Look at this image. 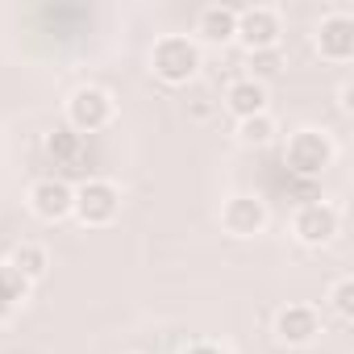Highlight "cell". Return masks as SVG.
Instances as JSON below:
<instances>
[{
  "label": "cell",
  "mask_w": 354,
  "mask_h": 354,
  "mask_svg": "<svg viewBox=\"0 0 354 354\" xmlns=\"http://www.w3.org/2000/svg\"><path fill=\"white\" fill-rule=\"evenodd\" d=\"M150 71L162 84H171V88L196 80V71H201V42L188 38V34H167V38H158L154 50H150Z\"/></svg>",
  "instance_id": "cell-1"
},
{
  "label": "cell",
  "mask_w": 354,
  "mask_h": 354,
  "mask_svg": "<svg viewBox=\"0 0 354 354\" xmlns=\"http://www.w3.org/2000/svg\"><path fill=\"white\" fill-rule=\"evenodd\" d=\"M283 162L300 180H317V175L333 162V142L321 129H296L283 146Z\"/></svg>",
  "instance_id": "cell-2"
},
{
  "label": "cell",
  "mask_w": 354,
  "mask_h": 354,
  "mask_svg": "<svg viewBox=\"0 0 354 354\" xmlns=\"http://www.w3.org/2000/svg\"><path fill=\"white\" fill-rule=\"evenodd\" d=\"M113 113H117V104L104 88H75L67 100V129L92 138V133L113 125Z\"/></svg>",
  "instance_id": "cell-3"
},
{
  "label": "cell",
  "mask_w": 354,
  "mask_h": 354,
  "mask_svg": "<svg viewBox=\"0 0 354 354\" xmlns=\"http://www.w3.org/2000/svg\"><path fill=\"white\" fill-rule=\"evenodd\" d=\"M279 34H283L279 9H271V5H246V9H238V30H234V38H238L250 55L279 46Z\"/></svg>",
  "instance_id": "cell-4"
},
{
  "label": "cell",
  "mask_w": 354,
  "mask_h": 354,
  "mask_svg": "<svg viewBox=\"0 0 354 354\" xmlns=\"http://www.w3.org/2000/svg\"><path fill=\"white\" fill-rule=\"evenodd\" d=\"M71 213H75L84 225H109V221L121 213V192H117L109 180H84V184L75 188Z\"/></svg>",
  "instance_id": "cell-5"
},
{
  "label": "cell",
  "mask_w": 354,
  "mask_h": 354,
  "mask_svg": "<svg viewBox=\"0 0 354 354\" xmlns=\"http://www.w3.org/2000/svg\"><path fill=\"white\" fill-rule=\"evenodd\" d=\"M292 230H296V238L304 246H329L337 238V230H342V213L329 201H308V205H300Z\"/></svg>",
  "instance_id": "cell-6"
},
{
  "label": "cell",
  "mask_w": 354,
  "mask_h": 354,
  "mask_svg": "<svg viewBox=\"0 0 354 354\" xmlns=\"http://www.w3.org/2000/svg\"><path fill=\"white\" fill-rule=\"evenodd\" d=\"M317 55L325 59V63H350L354 59V17L350 13H329V17H321V26H317Z\"/></svg>",
  "instance_id": "cell-7"
},
{
  "label": "cell",
  "mask_w": 354,
  "mask_h": 354,
  "mask_svg": "<svg viewBox=\"0 0 354 354\" xmlns=\"http://www.w3.org/2000/svg\"><path fill=\"white\" fill-rule=\"evenodd\" d=\"M71 205H75V188L63 180V175H46L30 188V209L38 221H63L71 217Z\"/></svg>",
  "instance_id": "cell-8"
},
{
  "label": "cell",
  "mask_w": 354,
  "mask_h": 354,
  "mask_svg": "<svg viewBox=\"0 0 354 354\" xmlns=\"http://www.w3.org/2000/svg\"><path fill=\"white\" fill-rule=\"evenodd\" d=\"M221 230L234 238H254L267 230V205L259 196H230L221 205Z\"/></svg>",
  "instance_id": "cell-9"
},
{
  "label": "cell",
  "mask_w": 354,
  "mask_h": 354,
  "mask_svg": "<svg viewBox=\"0 0 354 354\" xmlns=\"http://www.w3.org/2000/svg\"><path fill=\"white\" fill-rule=\"evenodd\" d=\"M46 154H50V162L59 167V171H67V175H80V171H88V162H92V142L84 138V133H75V129H55L50 138H46Z\"/></svg>",
  "instance_id": "cell-10"
},
{
  "label": "cell",
  "mask_w": 354,
  "mask_h": 354,
  "mask_svg": "<svg viewBox=\"0 0 354 354\" xmlns=\"http://www.w3.org/2000/svg\"><path fill=\"white\" fill-rule=\"evenodd\" d=\"M317 333H321V317H317L313 304H288V308H279V317H275V337H279L283 346H308Z\"/></svg>",
  "instance_id": "cell-11"
},
{
  "label": "cell",
  "mask_w": 354,
  "mask_h": 354,
  "mask_svg": "<svg viewBox=\"0 0 354 354\" xmlns=\"http://www.w3.org/2000/svg\"><path fill=\"white\" fill-rule=\"evenodd\" d=\"M234 30H238V9H230V5H205L196 13V38L209 46L234 42Z\"/></svg>",
  "instance_id": "cell-12"
},
{
  "label": "cell",
  "mask_w": 354,
  "mask_h": 354,
  "mask_svg": "<svg viewBox=\"0 0 354 354\" xmlns=\"http://www.w3.org/2000/svg\"><path fill=\"white\" fill-rule=\"evenodd\" d=\"M225 109H230L238 121L263 117V113H267V84H259V80H250V75L234 80L230 92H225Z\"/></svg>",
  "instance_id": "cell-13"
},
{
  "label": "cell",
  "mask_w": 354,
  "mask_h": 354,
  "mask_svg": "<svg viewBox=\"0 0 354 354\" xmlns=\"http://www.w3.org/2000/svg\"><path fill=\"white\" fill-rule=\"evenodd\" d=\"M9 267L21 275V279H42L46 275V267H50V254H46V246H38V242H21L17 250H13V259H9Z\"/></svg>",
  "instance_id": "cell-14"
},
{
  "label": "cell",
  "mask_w": 354,
  "mask_h": 354,
  "mask_svg": "<svg viewBox=\"0 0 354 354\" xmlns=\"http://www.w3.org/2000/svg\"><path fill=\"white\" fill-rule=\"evenodd\" d=\"M26 296H30V279H21V275L5 263V267H0V321L13 317Z\"/></svg>",
  "instance_id": "cell-15"
},
{
  "label": "cell",
  "mask_w": 354,
  "mask_h": 354,
  "mask_svg": "<svg viewBox=\"0 0 354 354\" xmlns=\"http://www.w3.org/2000/svg\"><path fill=\"white\" fill-rule=\"evenodd\" d=\"M238 138H242L246 146H267V142H275V121H271V113L238 121Z\"/></svg>",
  "instance_id": "cell-16"
},
{
  "label": "cell",
  "mask_w": 354,
  "mask_h": 354,
  "mask_svg": "<svg viewBox=\"0 0 354 354\" xmlns=\"http://www.w3.org/2000/svg\"><path fill=\"white\" fill-rule=\"evenodd\" d=\"M279 71H283V50H279V46H271V50H254V55H250V80L267 84V80H275Z\"/></svg>",
  "instance_id": "cell-17"
},
{
  "label": "cell",
  "mask_w": 354,
  "mask_h": 354,
  "mask_svg": "<svg viewBox=\"0 0 354 354\" xmlns=\"http://www.w3.org/2000/svg\"><path fill=\"white\" fill-rule=\"evenodd\" d=\"M329 308H333L337 321H354V279H350V275H342V279L329 288Z\"/></svg>",
  "instance_id": "cell-18"
},
{
  "label": "cell",
  "mask_w": 354,
  "mask_h": 354,
  "mask_svg": "<svg viewBox=\"0 0 354 354\" xmlns=\"http://www.w3.org/2000/svg\"><path fill=\"white\" fill-rule=\"evenodd\" d=\"M188 354H221V350H217V346H192Z\"/></svg>",
  "instance_id": "cell-19"
}]
</instances>
